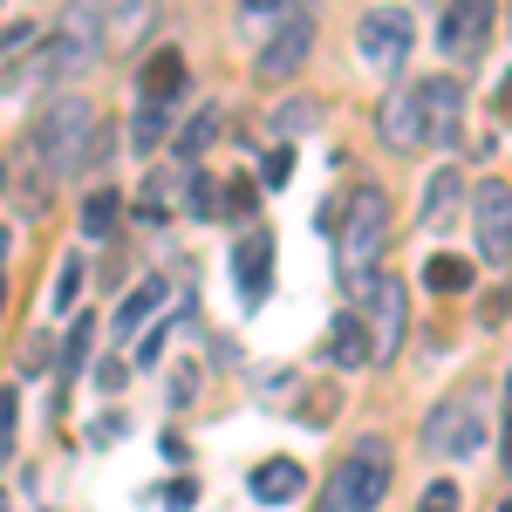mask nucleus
<instances>
[{"mask_svg": "<svg viewBox=\"0 0 512 512\" xmlns=\"http://www.w3.org/2000/svg\"><path fill=\"white\" fill-rule=\"evenodd\" d=\"M0 512H7V492H0Z\"/></svg>", "mask_w": 512, "mask_h": 512, "instance_id": "ea45409f", "label": "nucleus"}, {"mask_svg": "<svg viewBox=\"0 0 512 512\" xmlns=\"http://www.w3.org/2000/svg\"><path fill=\"white\" fill-rule=\"evenodd\" d=\"M396 478V458H390V437H362L349 458L335 465L328 492H321V512H376L383 492Z\"/></svg>", "mask_w": 512, "mask_h": 512, "instance_id": "7ed1b4c3", "label": "nucleus"}, {"mask_svg": "<svg viewBox=\"0 0 512 512\" xmlns=\"http://www.w3.org/2000/svg\"><path fill=\"white\" fill-rule=\"evenodd\" d=\"M383 144H390V151H417V144H424V123H417V82L396 89L390 103H383Z\"/></svg>", "mask_w": 512, "mask_h": 512, "instance_id": "2eb2a0df", "label": "nucleus"}, {"mask_svg": "<svg viewBox=\"0 0 512 512\" xmlns=\"http://www.w3.org/2000/svg\"><path fill=\"white\" fill-rule=\"evenodd\" d=\"M424 444L437 458H478V444H485V396L478 390L444 396L431 410V424H424Z\"/></svg>", "mask_w": 512, "mask_h": 512, "instance_id": "39448f33", "label": "nucleus"}, {"mask_svg": "<svg viewBox=\"0 0 512 512\" xmlns=\"http://www.w3.org/2000/svg\"><path fill=\"white\" fill-rule=\"evenodd\" d=\"M328 362H335V369L376 362V355H369V328H362V315H335V328H328Z\"/></svg>", "mask_w": 512, "mask_h": 512, "instance_id": "a211bd4d", "label": "nucleus"}, {"mask_svg": "<svg viewBox=\"0 0 512 512\" xmlns=\"http://www.w3.org/2000/svg\"><path fill=\"white\" fill-rule=\"evenodd\" d=\"M164 301H171V294H164V280H144V287H137V294L123 301V315H117V335L130 342V335H137L144 321H158V315H164Z\"/></svg>", "mask_w": 512, "mask_h": 512, "instance_id": "412c9836", "label": "nucleus"}, {"mask_svg": "<svg viewBox=\"0 0 512 512\" xmlns=\"http://www.w3.org/2000/svg\"><path fill=\"white\" fill-rule=\"evenodd\" d=\"M233 274H239V294H246V308H260V301H267V287H274V233L239 239Z\"/></svg>", "mask_w": 512, "mask_h": 512, "instance_id": "f8f14e48", "label": "nucleus"}, {"mask_svg": "<svg viewBox=\"0 0 512 512\" xmlns=\"http://www.w3.org/2000/svg\"><path fill=\"white\" fill-rule=\"evenodd\" d=\"M89 349H96V321L82 315L76 335H69V349H62V369H82V355H89Z\"/></svg>", "mask_w": 512, "mask_h": 512, "instance_id": "cd10ccee", "label": "nucleus"}, {"mask_svg": "<svg viewBox=\"0 0 512 512\" xmlns=\"http://www.w3.org/2000/svg\"><path fill=\"white\" fill-rule=\"evenodd\" d=\"M14 424H21V396L0 390V465H14Z\"/></svg>", "mask_w": 512, "mask_h": 512, "instance_id": "bb28decb", "label": "nucleus"}, {"mask_svg": "<svg viewBox=\"0 0 512 512\" xmlns=\"http://www.w3.org/2000/svg\"><path fill=\"white\" fill-rule=\"evenodd\" d=\"M185 212H198V219H212V212H219V192H212V178H192V192H185Z\"/></svg>", "mask_w": 512, "mask_h": 512, "instance_id": "c85d7f7f", "label": "nucleus"}, {"mask_svg": "<svg viewBox=\"0 0 512 512\" xmlns=\"http://www.w3.org/2000/svg\"><path fill=\"white\" fill-rule=\"evenodd\" d=\"M35 151H41V171L48 178H76L82 164L96 158V110H89V96H62V103L41 110Z\"/></svg>", "mask_w": 512, "mask_h": 512, "instance_id": "f03ea898", "label": "nucleus"}, {"mask_svg": "<svg viewBox=\"0 0 512 512\" xmlns=\"http://www.w3.org/2000/svg\"><path fill=\"white\" fill-rule=\"evenodd\" d=\"M158 355H164V328H158V335H144V342H137V362H144V369H151Z\"/></svg>", "mask_w": 512, "mask_h": 512, "instance_id": "c9c22d12", "label": "nucleus"}, {"mask_svg": "<svg viewBox=\"0 0 512 512\" xmlns=\"http://www.w3.org/2000/svg\"><path fill=\"white\" fill-rule=\"evenodd\" d=\"M76 301H82V253H69V260H62V274H55V294H48V308H55V315H69Z\"/></svg>", "mask_w": 512, "mask_h": 512, "instance_id": "393cba45", "label": "nucleus"}, {"mask_svg": "<svg viewBox=\"0 0 512 512\" xmlns=\"http://www.w3.org/2000/svg\"><path fill=\"white\" fill-rule=\"evenodd\" d=\"M410 41H417V21H410L403 7H369V14L355 21V48H362V62H369L376 76H396V69L410 62Z\"/></svg>", "mask_w": 512, "mask_h": 512, "instance_id": "423d86ee", "label": "nucleus"}, {"mask_svg": "<svg viewBox=\"0 0 512 512\" xmlns=\"http://www.w3.org/2000/svg\"><path fill=\"white\" fill-rule=\"evenodd\" d=\"M506 28H512V21H506Z\"/></svg>", "mask_w": 512, "mask_h": 512, "instance_id": "79ce46f5", "label": "nucleus"}, {"mask_svg": "<svg viewBox=\"0 0 512 512\" xmlns=\"http://www.w3.org/2000/svg\"><path fill=\"white\" fill-rule=\"evenodd\" d=\"M117 233V192H89L82 205V239H110Z\"/></svg>", "mask_w": 512, "mask_h": 512, "instance_id": "b1692460", "label": "nucleus"}, {"mask_svg": "<svg viewBox=\"0 0 512 512\" xmlns=\"http://www.w3.org/2000/svg\"><path fill=\"white\" fill-rule=\"evenodd\" d=\"M239 14H246V35H253V48L274 35L280 21H294V14H308V0H239Z\"/></svg>", "mask_w": 512, "mask_h": 512, "instance_id": "aec40b11", "label": "nucleus"}, {"mask_svg": "<svg viewBox=\"0 0 512 512\" xmlns=\"http://www.w3.org/2000/svg\"><path fill=\"white\" fill-rule=\"evenodd\" d=\"M499 451H506L499 465H506V472H512V376H506V431H499Z\"/></svg>", "mask_w": 512, "mask_h": 512, "instance_id": "f704fd0d", "label": "nucleus"}, {"mask_svg": "<svg viewBox=\"0 0 512 512\" xmlns=\"http://www.w3.org/2000/svg\"><path fill=\"white\" fill-rule=\"evenodd\" d=\"M82 69H89V48L48 35L35 48V62H21V82H69V76H82Z\"/></svg>", "mask_w": 512, "mask_h": 512, "instance_id": "ddd939ff", "label": "nucleus"}, {"mask_svg": "<svg viewBox=\"0 0 512 512\" xmlns=\"http://www.w3.org/2000/svg\"><path fill=\"white\" fill-rule=\"evenodd\" d=\"M383 246H390V198H383V185H355L349 219H342V239H335V274H342L349 294L376 274Z\"/></svg>", "mask_w": 512, "mask_h": 512, "instance_id": "f257e3e1", "label": "nucleus"}, {"mask_svg": "<svg viewBox=\"0 0 512 512\" xmlns=\"http://www.w3.org/2000/svg\"><path fill=\"white\" fill-rule=\"evenodd\" d=\"M499 512H512V499H506V506H499Z\"/></svg>", "mask_w": 512, "mask_h": 512, "instance_id": "a19ab883", "label": "nucleus"}, {"mask_svg": "<svg viewBox=\"0 0 512 512\" xmlns=\"http://www.w3.org/2000/svg\"><path fill=\"white\" fill-rule=\"evenodd\" d=\"M158 506H171V512L198 506V485H192V478H178V485H164V492H158Z\"/></svg>", "mask_w": 512, "mask_h": 512, "instance_id": "473e14b6", "label": "nucleus"}, {"mask_svg": "<svg viewBox=\"0 0 512 512\" xmlns=\"http://www.w3.org/2000/svg\"><path fill=\"white\" fill-rule=\"evenodd\" d=\"M55 342H48V335H28V355H21V376H41V369H48V362H55Z\"/></svg>", "mask_w": 512, "mask_h": 512, "instance_id": "7c9ffc66", "label": "nucleus"}, {"mask_svg": "<svg viewBox=\"0 0 512 512\" xmlns=\"http://www.w3.org/2000/svg\"><path fill=\"white\" fill-rule=\"evenodd\" d=\"M472 239H478V260L485 267H506L512 260V185L485 178L472 192Z\"/></svg>", "mask_w": 512, "mask_h": 512, "instance_id": "1a4fd4ad", "label": "nucleus"}, {"mask_svg": "<svg viewBox=\"0 0 512 512\" xmlns=\"http://www.w3.org/2000/svg\"><path fill=\"white\" fill-rule=\"evenodd\" d=\"M308 55H315V14H294V21H280L274 35L253 48V76L260 82H294L308 69Z\"/></svg>", "mask_w": 512, "mask_h": 512, "instance_id": "0eeeda50", "label": "nucleus"}, {"mask_svg": "<svg viewBox=\"0 0 512 512\" xmlns=\"http://www.w3.org/2000/svg\"><path fill=\"white\" fill-rule=\"evenodd\" d=\"M417 512H458V485H451V478H437L431 492H424V506Z\"/></svg>", "mask_w": 512, "mask_h": 512, "instance_id": "2f4dec72", "label": "nucleus"}, {"mask_svg": "<svg viewBox=\"0 0 512 512\" xmlns=\"http://www.w3.org/2000/svg\"><path fill=\"white\" fill-rule=\"evenodd\" d=\"M55 35L96 55V48H103V7H96V0H69V7H62V21H55Z\"/></svg>", "mask_w": 512, "mask_h": 512, "instance_id": "6ab92c4d", "label": "nucleus"}, {"mask_svg": "<svg viewBox=\"0 0 512 512\" xmlns=\"http://www.w3.org/2000/svg\"><path fill=\"white\" fill-rule=\"evenodd\" d=\"M355 315H369L362 328H369V355L376 362H390L396 349H403V321H410V287L396 274H369L362 287H355Z\"/></svg>", "mask_w": 512, "mask_h": 512, "instance_id": "20e7f679", "label": "nucleus"}, {"mask_svg": "<svg viewBox=\"0 0 512 512\" xmlns=\"http://www.w3.org/2000/svg\"><path fill=\"white\" fill-rule=\"evenodd\" d=\"M437 41H444V55H451V62H478V55H485V41H492V0H451Z\"/></svg>", "mask_w": 512, "mask_h": 512, "instance_id": "9d476101", "label": "nucleus"}, {"mask_svg": "<svg viewBox=\"0 0 512 512\" xmlns=\"http://www.w3.org/2000/svg\"><path fill=\"white\" fill-rule=\"evenodd\" d=\"M0 185H7V164H0Z\"/></svg>", "mask_w": 512, "mask_h": 512, "instance_id": "58836bf2", "label": "nucleus"}, {"mask_svg": "<svg viewBox=\"0 0 512 512\" xmlns=\"http://www.w3.org/2000/svg\"><path fill=\"white\" fill-rule=\"evenodd\" d=\"M185 89V55L178 48H158L151 62H144V76H137V96L144 103H164V96H178Z\"/></svg>", "mask_w": 512, "mask_h": 512, "instance_id": "f3484780", "label": "nucleus"}, {"mask_svg": "<svg viewBox=\"0 0 512 512\" xmlns=\"http://www.w3.org/2000/svg\"><path fill=\"white\" fill-rule=\"evenodd\" d=\"M212 137H219V117H212V110H198V117L178 130V158H198V151H205Z\"/></svg>", "mask_w": 512, "mask_h": 512, "instance_id": "a878e982", "label": "nucleus"}, {"mask_svg": "<svg viewBox=\"0 0 512 512\" xmlns=\"http://www.w3.org/2000/svg\"><path fill=\"white\" fill-rule=\"evenodd\" d=\"M158 144H164V103H137V117H130V151L151 158Z\"/></svg>", "mask_w": 512, "mask_h": 512, "instance_id": "5701e85b", "label": "nucleus"}, {"mask_svg": "<svg viewBox=\"0 0 512 512\" xmlns=\"http://www.w3.org/2000/svg\"><path fill=\"white\" fill-rule=\"evenodd\" d=\"M458 198H465V171H458V164H444V171H431V185H424L417 219H424V226H444V219L458 212Z\"/></svg>", "mask_w": 512, "mask_h": 512, "instance_id": "dca6fc26", "label": "nucleus"}, {"mask_svg": "<svg viewBox=\"0 0 512 512\" xmlns=\"http://www.w3.org/2000/svg\"><path fill=\"white\" fill-rule=\"evenodd\" d=\"M0 260H7V233H0Z\"/></svg>", "mask_w": 512, "mask_h": 512, "instance_id": "4c0bfd02", "label": "nucleus"}, {"mask_svg": "<svg viewBox=\"0 0 512 512\" xmlns=\"http://www.w3.org/2000/svg\"><path fill=\"white\" fill-rule=\"evenodd\" d=\"M246 485H253V499H260V506H294V499L308 492V472H301L294 458H267V465H253Z\"/></svg>", "mask_w": 512, "mask_h": 512, "instance_id": "4468645a", "label": "nucleus"}, {"mask_svg": "<svg viewBox=\"0 0 512 512\" xmlns=\"http://www.w3.org/2000/svg\"><path fill=\"white\" fill-rule=\"evenodd\" d=\"M424 287H431V294H465V287H472V260L431 253V260H424Z\"/></svg>", "mask_w": 512, "mask_h": 512, "instance_id": "4be33fe9", "label": "nucleus"}, {"mask_svg": "<svg viewBox=\"0 0 512 512\" xmlns=\"http://www.w3.org/2000/svg\"><path fill=\"white\" fill-rule=\"evenodd\" d=\"M103 7V48L110 55H137L144 35L158 28V0H96Z\"/></svg>", "mask_w": 512, "mask_h": 512, "instance_id": "9b49d317", "label": "nucleus"}, {"mask_svg": "<svg viewBox=\"0 0 512 512\" xmlns=\"http://www.w3.org/2000/svg\"><path fill=\"white\" fill-rule=\"evenodd\" d=\"M417 123H424V144L458 151V137H465V89H458V76L417 82Z\"/></svg>", "mask_w": 512, "mask_h": 512, "instance_id": "6e6552de", "label": "nucleus"}, {"mask_svg": "<svg viewBox=\"0 0 512 512\" xmlns=\"http://www.w3.org/2000/svg\"><path fill=\"white\" fill-rule=\"evenodd\" d=\"M315 117V110H308V103H280V117H274V130L280 137H294V130H301V123Z\"/></svg>", "mask_w": 512, "mask_h": 512, "instance_id": "72a5a7b5", "label": "nucleus"}, {"mask_svg": "<svg viewBox=\"0 0 512 512\" xmlns=\"http://www.w3.org/2000/svg\"><path fill=\"white\" fill-rule=\"evenodd\" d=\"M499 110H512V76H506V82H499Z\"/></svg>", "mask_w": 512, "mask_h": 512, "instance_id": "e433bc0d", "label": "nucleus"}, {"mask_svg": "<svg viewBox=\"0 0 512 512\" xmlns=\"http://www.w3.org/2000/svg\"><path fill=\"white\" fill-rule=\"evenodd\" d=\"M260 178H267V185H287V178H294V151H287V144H280V151H267Z\"/></svg>", "mask_w": 512, "mask_h": 512, "instance_id": "c756f323", "label": "nucleus"}]
</instances>
